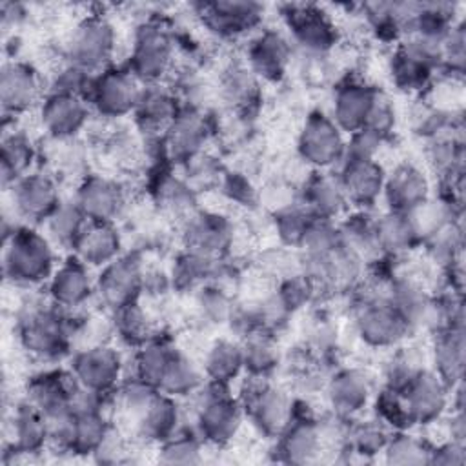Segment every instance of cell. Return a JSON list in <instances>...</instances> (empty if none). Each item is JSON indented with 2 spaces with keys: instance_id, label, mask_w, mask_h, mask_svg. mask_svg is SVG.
<instances>
[{
  "instance_id": "ba28073f",
  "label": "cell",
  "mask_w": 466,
  "mask_h": 466,
  "mask_svg": "<svg viewBox=\"0 0 466 466\" xmlns=\"http://www.w3.org/2000/svg\"><path fill=\"white\" fill-rule=\"evenodd\" d=\"M146 262L137 251L118 255L98 269L95 277V297L107 311L140 300L146 284Z\"/></svg>"
},
{
  "instance_id": "4fadbf2b",
  "label": "cell",
  "mask_w": 466,
  "mask_h": 466,
  "mask_svg": "<svg viewBox=\"0 0 466 466\" xmlns=\"http://www.w3.org/2000/svg\"><path fill=\"white\" fill-rule=\"evenodd\" d=\"M13 213L29 226H42L62 202L58 180L51 173L31 171L9 189Z\"/></svg>"
},
{
  "instance_id": "52a82bcc",
  "label": "cell",
  "mask_w": 466,
  "mask_h": 466,
  "mask_svg": "<svg viewBox=\"0 0 466 466\" xmlns=\"http://www.w3.org/2000/svg\"><path fill=\"white\" fill-rule=\"evenodd\" d=\"M355 331L370 348H397L411 333L382 293H368L355 306Z\"/></svg>"
},
{
  "instance_id": "7a4b0ae2",
  "label": "cell",
  "mask_w": 466,
  "mask_h": 466,
  "mask_svg": "<svg viewBox=\"0 0 466 466\" xmlns=\"http://www.w3.org/2000/svg\"><path fill=\"white\" fill-rule=\"evenodd\" d=\"M55 246L35 226L18 224L4 237V277L16 286H40L55 271Z\"/></svg>"
},
{
  "instance_id": "9a60e30c",
  "label": "cell",
  "mask_w": 466,
  "mask_h": 466,
  "mask_svg": "<svg viewBox=\"0 0 466 466\" xmlns=\"http://www.w3.org/2000/svg\"><path fill=\"white\" fill-rule=\"evenodd\" d=\"M413 426H428L444 419L450 410L451 390L431 368H422L400 390Z\"/></svg>"
},
{
  "instance_id": "3957f363",
  "label": "cell",
  "mask_w": 466,
  "mask_h": 466,
  "mask_svg": "<svg viewBox=\"0 0 466 466\" xmlns=\"http://www.w3.org/2000/svg\"><path fill=\"white\" fill-rule=\"evenodd\" d=\"M197 399L195 430L206 444L226 446L240 431L244 408L231 393V384L206 380L193 395Z\"/></svg>"
},
{
  "instance_id": "7bdbcfd3",
  "label": "cell",
  "mask_w": 466,
  "mask_h": 466,
  "mask_svg": "<svg viewBox=\"0 0 466 466\" xmlns=\"http://www.w3.org/2000/svg\"><path fill=\"white\" fill-rule=\"evenodd\" d=\"M75 413L76 417L69 453L84 457L95 455L113 428L109 415L106 410H86Z\"/></svg>"
},
{
  "instance_id": "f1b7e54d",
  "label": "cell",
  "mask_w": 466,
  "mask_h": 466,
  "mask_svg": "<svg viewBox=\"0 0 466 466\" xmlns=\"http://www.w3.org/2000/svg\"><path fill=\"white\" fill-rule=\"evenodd\" d=\"M300 204L313 217L335 222L350 208L339 177L331 171H313L304 180L300 189Z\"/></svg>"
},
{
  "instance_id": "f546056e",
  "label": "cell",
  "mask_w": 466,
  "mask_h": 466,
  "mask_svg": "<svg viewBox=\"0 0 466 466\" xmlns=\"http://www.w3.org/2000/svg\"><path fill=\"white\" fill-rule=\"evenodd\" d=\"M466 335L464 326H448L433 333L431 370L451 390L464 380Z\"/></svg>"
},
{
  "instance_id": "4dcf8cb0",
  "label": "cell",
  "mask_w": 466,
  "mask_h": 466,
  "mask_svg": "<svg viewBox=\"0 0 466 466\" xmlns=\"http://www.w3.org/2000/svg\"><path fill=\"white\" fill-rule=\"evenodd\" d=\"M182 428V410L178 399L158 391L147 406L135 417L137 435L151 444H160Z\"/></svg>"
},
{
  "instance_id": "816d5d0a",
  "label": "cell",
  "mask_w": 466,
  "mask_h": 466,
  "mask_svg": "<svg viewBox=\"0 0 466 466\" xmlns=\"http://www.w3.org/2000/svg\"><path fill=\"white\" fill-rule=\"evenodd\" d=\"M313 215L300 204L295 202L273 213V228L284 248L299 249Z\"/></svg>"
},
{
  "instance_id": "8d00e7d4",
  "label": "cell",
  "mask_w": 466,
  "mask_h": 466,
  "mask_svg": "<svg viewBox=\"0 0 466 466\" xmlns=\"http://www.w3.org/2000/svg\"><path fill=\"white\" fill-rule=\"evenodd\" d=\"M220 262L222 260L217 257H209L200 251L184 248L173 260L169 271L173 289L197 291L198 288L215 282L220 269Z\"/></svg>"
},
{
  "instance_id": "5b68a950",
  "label": "cell",
  "mask_w": 466,
  "mask_h": 466,
  "mask_svg": "<svg viewBox=\"0 0 466 466\" xmlns=\"http://www.w3.org/2000/svg\"><path fill=\"white\" fill-rule=\"evenodd\" d=\"M237 399L255 430L268 439H277L295 411L291 397L282 388L271 384L269 379L262 377L248 375V382Z\"/></svg>"
},
{
  "instance_id": "c3c4849f",
  "label": "cell",
  "mask_w": 466,
  "mask_h": 466,
  "mask_svg": "<svg viewBox=\"0 0 466 466\" xmlns=\"http://www.w3.org/2000/svg\"><path fill=\"white\" fill-rule=\"evenodd\" d=\"M390 435L391 430L377 417L357 420L355 424H350L346 430L344 450H350L362 457H373L377 453H382Z\"/></svg>"
},
{
  "instance_id": "484cf974",
  "label": "cell",
  "mask_w": 466,
  "mask_h": 466,
  "mask_svg": "<svg viewBox=\"0 0 466 466\" xmlns=\"http://www.w3.org/2000/svg\"><path fill=\"white\" fill-rule=\"evenodd\" d=\"M431 197L426 173L413 162H400L386 173L382 198L391 211L410 213Z\"/></svg>"
},
{
  "instance_id": "4316f807",
  "label": "cell",
  "mask_w": 466,
  "mask_h": 466,
  "mask_svg": "<svg viewBox=\"0 0 466 466\" xmlns=\"http://www.w3.org/2000/svg\"><path fill=\"white\" fill-rule=\"evenodd\" d=\"M180 109L182 104L171 87L162 84L144 86L138 104L133 111V120L138 131L146 137L162 138Z\"/></svg>"
},
{
  "instance_id": "44dd1931",
  "label": "cell",
  "mask_w": 466,
  "mask_h": 466,
  "mask_svg": "<svg viewBox=\"0 0 466 466\" xmlns=\"http://www.w3.org/2000/svg\"><path fill=\"white\" fill-rule=\"evenodd\" d=\"M373 380L360 368H340L326 384V399L333 415L351 420L373 400Z\"/></svg>"
},
{
  "instance_id": "b9f144b4",
  "label": "cell",
  "mask_w": 466,
  "mask_h": 466,
  "mask_svg": "<svg viewBox=\"0 0 466 466\" xmlns=\"http://www.w3.org/2000/svg\"><path fill=\"white\" fill-rule=\"evenodd\" d=\"M109 322L111 333L124 346L133 350L144 346L147 340L155 337L151 317L146 311V308L140 306V300L109 311Z\"/></svg>"
},
{
  "instance_id": "277c9868",
  "label": "cell",
  "mask_w": 466,
  "mask_h": 466,
  "mask_svg": "<svg viewBox=\"0 0 466 466\" xmlns=\"http://www.w3.org/2000/svg\"><path fill=\"white\" fill-rule=\"evenodd\" d=\"M175 40L158 20L142 22L133 36L126 67L142 84H160L173 69Z\"/></svg>"
},
{
  "instance_id": "7dc6e473",
  "label": "cell",
  "mask_w": 466,
  "mask_h": 466,
  "mask_svg": "<svg viewBox=\"0 0 466 466\" xmlns=\"http://www.w3.org/2000/svg\"><path fill=\"white\" fill-rule=\"evenodd\" d=\"M240 344L244 355V373L249 377L268 379L277 370L280 353L275 340L266 331L249 333Z\"/></svg>"
},
{
  "instance_id": "9f6ffc18",
  "label": "cell",
  "mask_w": 466,
  "mask_h": 466,
  "mask_svg": "<svg viewBox=\"0 0 466 466\" xmlns=\"http://www.w3.org/2000/svg\"><path fill=\"white\" fill-rule=\"evenodd\" d=\"M422 368L424 357L417 355L415 348H399L384 368V388L400 391Z\"/></svg>"
},
{
  "instance_id": "f5cc1de1",
  "label": "cell",
  "mask_w": 466,
  "mask_h": 466,
  "mask_svg": "<svg viewBox=\"0 0 466 466\" xmlns=\"http://www.w3.org/2000/svg\"><path fill=\"white\" fill-rule=\"evenodd\" d=\"M195 306H197L200 319H204V322H208V324L231 322V317L237 309L233 299L222 288H218L215 282L206 284L197 289Z\"/></svg>"
},
{
  "instance_id": "d590c367",
  "label": "cell",
  "mask_w": 466,
  "mask_h": 466,
  "mask_svg": "<svg viewBox=\"0 0 466 466\" xmlns=\"http://www.w3.org/2000/svg\"><path fill=\"white\" fill-rule=\"evenodd\" d=\"M35 160H36V146L25 131L18 127H13L11 131H4L2 146H0L2 187L7 191L22 177L31 173Z\"/></svg>"
},
{
  "instance_id": "11a10c76",
  "label": "cell",
  "mask_w": 466,
  "mask_h": 466,
  "mask_svg": "<svg viewBox=\"0 0 466 466\" xmlns=\"http://www.w3.org/2000/svg\"><path fill=\"white\" fill-rule=\"evenodd\" d=\"M373 406H375V417L382 420L391 431L410 430L413 426L404 397L399 390L382 388L380 393L373 397Z\"/></svg>"
},
{
  "instance_id": "cb8c5ba5",
  "label": "cell",
  "mask_w": 466,
  "mask_h": 466,
  "mask_svg": "<svg viewBox=\"0 0 466 466\" xmlns=\"http://www.w3.org/2000/svg\"><path fill=\"white\" fill-rule=\"evenodd\" d=\"M324 446L320 420L311 415H300L295 408L291 420L277 437V451L282 462L308 464L320 457Z\"/></svg>"
},
{
  "instance_id": "d4e9b609",
  "label": "cell",
  "mask_w": 466,
  "mask_h": 466,
  "mask_svg": "<svg viewBox=\"0 0 466 466\" xmlns=\"http://www.w3.org/2000/svg\"><path fill=\"white\" fill-rule=\"evenodd\" d=\"M233 224L218 213H193L184 220L182 242L184 248L200 251L209 257L222 258L233 244Z\"/></svg>"
},
{
  "instance_id": "ab89813d",
  "label": "cell",
  "mask_w": 466,
  "mask_h": 466,
  "mask_svg": "<svg viewBox=\"0 0 466 466\" xmlns=\"http://www.w3.org/2000/svg\"><path fill=\"white\" fill-rule=\"evenodd\" d=\"M206 380L231 384L244 373L242 344L231 339H217L206 351L202 360Z\"/></svg>"
},
{
  "instance_id": "9c48e42d",
  "label": "cell",
  "mask_w": 466,
  "mask_h": 466,
  "mask_svg": "<svg viewBox=\"0 0 466 466\" xmlns=\"http://www.w3.org/2000/svg\"><path fill=\"white\" fill-rule=\"evenodd\" d=\"M346 151V135L326 113L313 111L304 120L297 153L300 160L315 171H331L339 167Z\"/></svg>"
},
{
  "instance_id": "8992f818",
  "label": "cell",
  "mask_w": 466,
  "mask_h": 466,
  "mask_svg": "<svg viewBox=\"0 0 466 466\" xmlns=\"http://www.w3.org/2000/svg\"><path fill=\"white\" fill-rule=\"evenodd\" d=\"M115 51L116 29L113 22L100 13L84 16L66 42V60L89 73H100L109 67Z\"/></svg>"
},
{
  "instance_id": "d6a6232c",
  "label": "cell",
  "mask_w": 466,
  "mask_h": 466,
  "mask_svg": "<svg viewBox=\"0 0 466 466\" xmlns=\"http://www.w3.org/2000/svg\"><path fill=\"white\" fill-rule=\"evenodd\" d=\"M122 233L115 222L89 220L73 248V255L91 269H100L122 255Z\"/></svg>"
},
{
  "instance_id": "8fae6325",
  "label": "cell",
  "mask_w": 466,
  "mask_h": 466,
  "mask_svg": "<svg viewBox=\"0 0 466 466\" xmlns=\"http://www.w3.org/2000/svg\"><path fill=\"white\" fill-rule=\"evenodd\" d=\"M69 370L82 388L109 395L120 386L126 373V364L118 350L107 342H100L75 350L71 353Z\"/></svg>"
},
{
  "instance_id": "db71d44e",
  "label": "cell",
  "mask_w": 466,
  "mask_h": 466,
  "mask_svg": "<svg viewBox=\"0 0 466 466\" xmlns=\"http://www.w3.org/2000/svg\"><path fill=\"white\" fill-rule=\"evenodd\" d=\"M96 73H89L87 69L73 64V62H64L51 76L47 82V91L53 95H69V96H80L87 102L91 84Z\"/></svg>"
},
{
  "instance_id": "f907efd6",
  "label": "cell",
  "mask_w": 466,
  "mask_h": 466,
  "mask_svg": "<svg viewBox=\"0 0 466 466\" xmlns=\"http://www.w3.org/2000/svg\"><path fill=\"white\" fill-rule=\"evenodd\" d=\"M202 437L197 430L180 428L169 439L158 444V461L164 464H198L202 461Z\"/></svg>"
},
{
  "instance_id": "f6af8a7d",
  "label": "cell",
  "mask_w": 466,
  "mask_h": 466,
  "mask_svg": "<svg viewBox=\"0 0 466 466\" xmlns=\"http://www.w3.org/2000/svg\"><path fill=\"white\" fill-rule=\"evenodd\" d=\"M155 202L167 213L178 215L184 220L195 213L197 191L186 182L184 177L173 173H160L153 189Z\"/></svg>"
},
{
  "instance_id": "e575fe53",
  "label": "cell",
  "mask_w": 466,
  "mask_h": 466,
  "mask_svg": "<svg viewBox=\"0 0 466 466\" xmlns=\"http://www.w3.org/2000/svg\"><path fill=\"white\" fill-rule=\"evenodd\" d=\"M375 235L382 257H402L420 246L419 229L410 213L386 209L375 218Z\"/></svg>"
},
{
  "instance_id": "836d02e7",
  "label": "cell",
  "mask_w": 466,
  "mask_h": 466,
  "mask_svg": "<svg viewBox=\"0 0 466 466\" xmlns=\"http://www.w3.org/2000/svg\"><path fill=\"white\" fill-rule=\"evenodd\" d=\"M375 86L359 80H348L335 89L331 104V118L344 135L364 127Z\"/></svg>"
},
{
  "instance_id": "2e32d148",
  "label": "cell",
  "mask_w": 466,
  "mask_h": 466,
  "mask_svg": "<svg viewBox=\"0 0 466 466\" xmlns=\"http://www.w3.org/2000/svg\"><path fill=\"white\" fill-rule=\"evenodd\" d=\"M80 390L82 386L69 368L46 370L27 380L25 400L31 402L44 415V419H49L71 411L75 397Z\"/></svg>"
},
{
  "instance_id": "e7e4bbea",
  "label": "cell",
  "mask_w": 466,
  "mask_h": 466,
  "mask_svg": "<svg viewBox=\"0 0 466 466\" xmlns=\"http://www.w3.org/2000/svg\"><path fill=\"white\" fill-rule=\"evenodd\" d=\"M0 18H2V27H18L25 18H27V9L22 4L16 2H4L0 5Z\"/></svg>"
},
{
  "instance_id": "bcb514c9",
  "label": "cell",
  "mask_w": 466,
  "mask_h": 466,
  "mask_svg": "<svg viewBox=\"0 0 466 466\" xmlns=\"http://www.w3.org/2000/svg\"><path fill=\"white\" fill-rule=\"evenodd\" d=\"M206 382L202 366H198L193 359H189L182 350L175 355L171 360L158 391L175 397V399H186L193 397L202 384Z\"/></svg>"
},
{
  "instance_id": "91938a15",
  "label": "cell",
  "mask_w": 466,
  "mask_h": 466,
  "mask_svg": "<svg viewBox=\"0 0 466 466\" xmlns=\"http://www.w3.org/2000/svg\"><path fill=\"white\" fill-rule=\"evenodd\" d=\"M384 140L373 135L368 129H359L346 135V151L344 158H357V160H377ZM342 158V160H344Z\"/></svg>"
},
{
  "instance_id": "680465c9",
  "label": "cell",
  "mask_w": 466,
  "mask_h": 466,
  "mask_svg": "<svg viewBox=\"0 0 466 466\" xmlns=\"http://www.w3.org/2000/svg\"><path fill=\"white\" fill-rule=\"evenodd\" d=\"M464 66H466V33H464L462 20H459L442 40L441 71L446 73L448 76L461 78L464 75Z\"/></svg>"
},
{
  "instance_id": "83f0119b",
  "label": "cell",
  "mask_w": 466,
  "mask_h": 466,
  "mask_svg": "<svg viewBox=\"0 0 466 466\" xmlns=\"http://www.w3.org/2000/svg\"><path fill=\"white\" fill-rule=\"evenodd\" d=\"M291 60V40L275 29L260 31L248 46V67L258 80L279 82Z\"/></svg>"
},
{
  "instance_id": "6125c7cd",
  "label": "cell",
  "mask_w": 466,
  "mask_h": 466,
  "mask_svg": "<svg viewBox=\"0 0 466 466\" xmlns=\"http://www.w3.org/2000/svg\"><path fill=\"white\" fill-rule=\"evenodd\" d=\"M464 462H466V444L448 439L437 446H431L430 464L461 466Z\"/></svg>"
},
{
  "instance_id": "5bb4252c",
  "label": "cell",
  "mask_w": 466,
  "mask_h": 466,
  "mask_svg": "<svg viewBox=\"0 0 466 466\" xmlns=\"http://www.w3.org/2000/svg\"><path fill=\"white\" fill-rule=\"evenodd\" d=\"M44 80L29 62L11 58L0 69V104L4 116L16 118L44 100Z\"/></svg>"
},
{
  "instance_id": "be15d7a7",
  "label": "cell",
  "mask_w": 466,
  "mask_h": 466,
  "mask_svg": "<svg viewBox=\"0 0 466 466\" xmlns=\"http://www.w3.org/2000/svg\"><path fill=\"white\" fill-rule=\"evenodd\" d=\"M446 417V415H444ZM446 428H448V439L455 442L466 444V417L464 408H451V411L446 417Z\"/></svg>"
},
{
  "instance_id": "30bf717a",
  "label": "cell",
  "mask_w": 466,
  "mask_h": 466,
  "mask_svg": "<svg viewBox=\"0 0 466 466\" xmlns=\"http://www.w3.org/2000/svg\"><path fill=\"white\" fill-rule=\"evenodd\" d=\"M142 87L127 67L109 66L95 75L87 104L98 116L118 120L133 115Z\"/></svg>"
},
{
  "instance_id": "603a6c76",
  "label": "cell",
  "mask_w": 466,
  "mask_h": 466,
  "mask_svg": "<svg viewBox=\"0 0 466 466\" xmlns=\"http://www.w3.org/2000/svg\"><path fill=\"white\" fill-rule=\"evenodd\" d=\"M337 177L350 206L370 209L382 198L386 169L379 160L344 158L337 167Z\"/></svg>"
},
{
  "instance_id": "60d3db41",
  "label": "cell",
  "mask_w": 466,
  "mask_h": 466,
  "mask_svg": "<svg viewBox=\"0 0 466 466\" xmlns=\"http://www.w3.org/2000/svg\"><path fill=\"white\" fill-rule=\"evenodd\" d=\"M339 231L342 244L364 264L379 262L384 258L377 244L375 218L370 217L364 209H357V213L348 215L342 222H339Z\"/></svg>"
},
{
  "instance_id": "ac0fdd59",
  "label": "cell",
  "mask_w": 466,
  "mask_h": 466,
  "mask_svg": "<svg viewBox=\"0 0 466 466\" xmlns=\"http://www.w3.org/2000/svg\"><path fill=\"white\" fill-rule=\"evenodd\" d=\"M89 104L80 96L46 93L38 106L40 126L51 140H75L87 126Z\"/></svg>"
},
{
  "instance_id": "94428289",
  "label": "cell",
  "mask_w": 466,
  "mask_h": 466,
  "mask_svg": "<svg viewBox=\"0 0 466 466\" xmlns=\"http://www.w3.org/2000/svg\"><path fill=\"white\" fill-rule=\"evenodd\" d=\"M220 187L231 202H237V206H255L260 198L251 180L242 173H224Z\"/></svg>"
},
{
  "instance_id": "1f68e13d",
  "label": "cell",
  "mask_w": 466,
  "mask_h": 466,
  "mask_svg": "<svg viewBox=\"0 0 466 466\" xmlns=\"http://www.w3.org/2000/svg\"><path fill=\"white\" fill-rule=\"evenodd\" d=\"M9 431V450L18 457L38 455L49 446L47 422L44 415L25 399L13 410Z\"/></svg>"
},
{
  "instance_id": "e0dca14e",
  "label": "cell",
  "mask_w": 466,
  "mask_h": 466,
  "mask_svg": "<svg viewBox=\"0 0 466 466\" xmlns=\"http://www.w3.org/2000/svg\"><path fill=\"white\" fill-rule=\"evenodd\" d=\"M73 198L91 222H115L127 204L126 187L116 178L98 173L86 175Z\"/></svg>"
},
{
  "instance_id": "6da1fadb",
  "label": "cell",
  "mask_w": 466,
  "mask_h": 466,
  "mask_svg": "<svg viewBox=\"0 0 466 466\" xmlns=\"http://www.w3.org/2000/svg\"><path fill=\"white\" fill-rule=\"evenodd\" d=\"M71 313L55 306L49 299L25 304L16 322L22 348L44 362H55L73 353L76 320Z\"/></svg>"
},
{
  "instance_id": "681fc988",
  "label": "cell",
  "mask_w": 466,
  "mask_h": 466,
  "mask_svg": "<svg viewBox=\"0 0 466 466\" xmlns=\"http://www.w3.org/2000/svg\"><path fill=\"white\" fill-rule=\"evenodd\" d=\"M430 451L431 446L410 433L408 430H397L391 431L382 455L384 462L388 464H397V466H417V464H430Z\"/></svg>"
},
{
  "instance_id": "d6986e66",
  "label": "cell",
  "mask_w": 466,
  "mask_h": 466,
  "mask_svg": "<svg viewBox=\"0 0 466 466\" xmlns=\"http://www.w3.org/2000/svg\"><path fill=\"white\" fill-rule=\"evenodd\" d=\"M284 18L293 42L309 55H324L337 42L335 24L315 5H288Z\"/></svg>"
},
{
  "instance_id": "ffe728a7",
  "label": "cell",
  "mask_w": 466,
  "mask_h": 466,
  "mask_svg": "<svg viewBox=\"0 0 466 466\" xmlns=\"http://www.w3.org/2000/svg\"><path fill=\"white\" fill-rule=\"evenodd\" d=\"M47 299L66 309L75 311L95 297V277L91 268L71 255L66 262L58 264L46 282Z\"/></svg>"
},
{
  "instance_id": "7402d4cb",
  "label": "cell",
  "mask_w": 466,
  "mask_h": 466,
  "mask_svg": "<svg viewBox=\"0 0 466 466\" xmlns=\"http://www.w3.org/2000/svg\"><path fill=\"white\" fill-rule=\"evenodd\" d=\"M202 24L218 38H237L258 25L264 5L246 0H218L198 5Z\"/></svg>"
},
{
  "instance_id": "7c38bea8",
  "label": "cell",
  "mask_w": 466,
  "mask_h": 466,
  "mask_svg": "<svg viewBox=\"0 0 466 466\" xmlns=\"http://www.w3.org/2000/svg\"><path fill=\"white\" fill-rule=\"evenodd\" d=\"M213 135V124L202 107L182 106L175 120L160 138L164 155L175 164H186L206 153Z\"/></svg>"
},
{
  "instance_id": "6f0895ef",
  "label": "cell",
  "mask_w": 466,
  "mask_h": 466,
  "mask_svg": "<svg viewBox=\"0 0 466 466\" xmlns=\"http://www.w3.org/2000/svg\"><path fill=\"white\" fill-rule=\"evenodd\" d=\"M397 126V111L390 98V95L379 87H375L373 100L364 122L362 129L371 131L373 135L380 137L384 142L393 135Z\"/></svg>"
},
{
  "instance_id": "ee69618b",
  "label": "cell",
  "mask_w": 466,
  "mask_h": 466,
  "mask_svg": "<svg viewBox=\"0 0 466 466\" xmlns=\"http://www.w3.org/2000/svg\"><path fill=\"white\" fill-rule=\"evenodd\" d=\"M218 89L222 100L237 111H246L258 100V78L248 64L228 66L220 76Z\"/></svg>"
},
{
  "instance_id": "f35d334b",
  "label": "cell",
  "mask_w": 466,
  "mask_h": 466,
  "mask_svg": "<svg viewBox=\"0 0 466 466\" xmlns=\"http://www.w3.org/2000/svg\"><path fill=\"white\" fill-rule=\"evenodd\" d=\"M87 224L89 220L78 208L75 198H62V202L44 220L42 226L46 237L53 242V246L73 251Z\"/></svg>"
},
{
  "instance_id": "74e56055",
  "label": "cell",
  "mask_w": 466,
  "mask_h": 466,
  "mask_svg": "<svg viewBox=\"0 0 466 466\" xmlns=\"http://www.w3.org/2000/svg\"><path fill=\"white\" fill-rule=\"evenodd\" d=\"M178 350L180 348H177L169 339L155 335L144 346L135 350L131 375L158 390L160 382H162L171 360L178 353Z\"/></svg>"
}]
</instances>
